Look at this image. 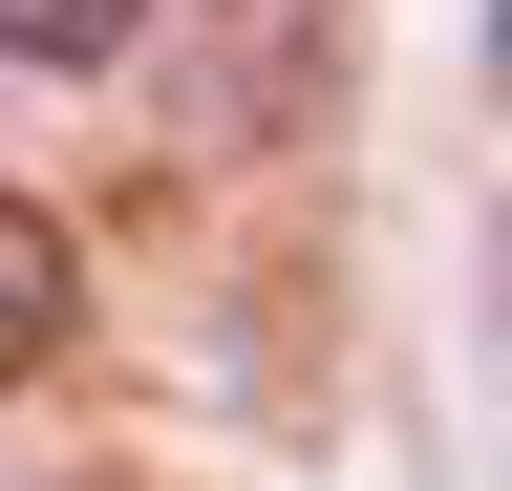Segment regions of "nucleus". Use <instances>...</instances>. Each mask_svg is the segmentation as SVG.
<instances>
[{"label": "nucleus", "mask_w": 512, "mask_h": 491, "mask_svg": "<svg viewBox=\"0 0 512 491\" xmlns=\"http://www.w3.org/2000/svg\"><path fill=\"white\" fill-rule=\"evenodd\" d=\"M64 321H86V235H64L22 171H0V385H43V363H64Z\"/></svg>", "instance_id": "f257e3e1"}, {"label": "nucleus", "mask_w": 512, "mask_h": 491, "mask_svg": "<svg viewBox=\"0 0 512 491\" xmlns=\"http://www.w3.org/2000/svg\"><path fill=\"white\" fill-rule=\"evenodd\" d=\"M150 43V0H0V65H43V86H86Z\"/></svg>", "instance_id": "f03ea898"}]
</instances>
